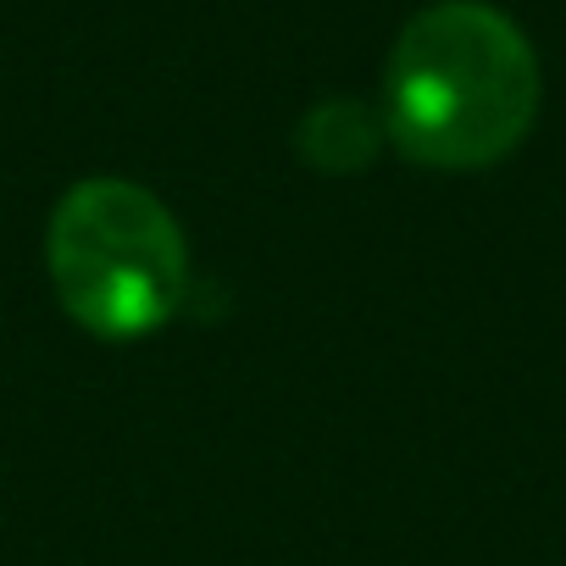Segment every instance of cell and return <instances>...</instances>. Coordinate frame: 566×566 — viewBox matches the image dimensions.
<instances>
[{
  "label": "cell",
  "mask_w": 566,
  "mask_h": 566,
  "mask_svg": "<svg viewBox=\"0 0 566 566\" xmlns=\"http://www.w3.org/2000/svg\"><path fill=\"white\" fill-rule=\"evenodd\" d=\"M533 112L538 62L505 12L439 0L400 29L384 73V128L417 167H494L522 145Z\"/></svg>",
  "instance_id": "cell-1"
},
{
  "label": "cell",
  "mask_w": 566,
  "mask_h": 566,
  "mask_svg": "<svg viewBox=\"0 0 566 566\" xmlns=\"http://www.w3.org/2000/svg\"><path fill=\"white\" fill-rule=\"evenodd\" d=\"M67 317L101 339H139L172 323L189 290V250L172 211L123 178L67 189L45 239Z\"/></svg>",
  "instance_id": "cell-2"
},
{
  "label": "cell",
  "mask_w": 566,
  "mask_h": 566,
  "mask_svg": "<svg viewBox=\"0 0 566 566\" xmlns=\"http://www.w3.org/2000/svg\"><path fill=\"white\" fill-rule=\"evenodd\" d=\"M373 150H378V123L350 101H328L301 123V156L323 172H356L373 161Z\"/></svg>",
  "instance_id": "cell-3"
}]
</instances>
